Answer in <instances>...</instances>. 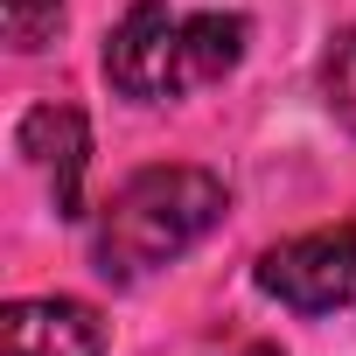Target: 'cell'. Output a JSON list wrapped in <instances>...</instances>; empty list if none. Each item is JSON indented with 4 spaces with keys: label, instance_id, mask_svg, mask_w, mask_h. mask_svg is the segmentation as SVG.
I'll return each mask as SVG.
<instances>
[{
    "label": "cell",
    "instance_id": "obj_6",
    "mask_svg": "<svg viewBox=\"0 0 356 356\" xmlns=\"http://www.w3.org/2000/svg\"><path fill=\"white\" fill-rule=\"evenodd\" d=\"M321 105L335 112V126L356 133V29L328 35V49H321Z\"/></svg>",
    "mask_w": 356,
    "mask_h": 356
},
{
    "label": "cell",
    "instance_id": "obj_5",
    "mask_svg": "<svg viewBox=\"0 0 356 356\" xmlns=\"http://www.w3.org/2000/svg\"><path fill=\"white\" fill-rule=\"evenodd\" d=\"M22 154L42 168L56 217H84V161H91V126L77 105H35L22 119Z\"/></svg>",
    "mask_w": 356,
    "mask_h": 356
},
{
    "label": "cell",
    "instance_id": "obj_1",
    "mask_svg": "<svg viewBox=\"0 0 356 356\" xmlns=\"http://www.w3.org/2000/svg\"><path fill=\"white\" fill-rule=\"evenodd\" d=\"M252 22L238 8H168V0H133L119 29L105 35V77L133 105H168L224 84L245 63Z\"/></svg>",
    "mask_w": 356,
    "mask_h": 356
},
{
    "label": "cell",
    "instance_id": "obj_4",
    "mask_svg": "<svg viewBox=\"0 0 356 356\" xmlns=\"http://www.w3.org/2000/svg\"><path fill=\"white\" fill-rule=\"evenodd\" d=\"M0 356H105V321L70 293L8 300V314H0Z\"/></svg>",
    "mask_w": 356,
    "mask_h": 356
},
{
    "label": "cell",
    "instance_id": "obj_2",
    "mask_svg": "<svg viewBox=\"0 0 356 356\" xmlns=\"http://www.w3.org/2000/svg\"><path fill=\"white\" fill-rule=\"evenodd\" d=\"M224 217V182L210 168H140L112 189L91 231V259L105 280H147L175 266L189 245H203Z\"/></svg>",
    "mask_w": 356,
    "mask_h": 356
},
{
    "label": "cell",
    "instance_id": "obj_7",
    "mask_svg": "<svg viewBox=\"0 0 356 356\" xmlns=\"http://www.w3.org/2000/svg\"><path fill=\"white\" fill-rule=\"evenodd\" d=\"M0 22H8V49L35 56V49H49V35L63 22V0H0Z\"/></svg>",
    "mask_w": 356,
    "mask_h": 356
},
{
    "label": "cell",
    "instance_id": "obj_3",
    "mask_svg": "<svg viewBox=\"0 0 356 356\" xmlns=\"http://www.w3.org/2000/svg\"><path fill=\"white\" fill-rule=\"evenodd\" d=\"M252 280H259V293H273L293 314L356 307V224H328V231H300V238L273 245Z\"/></svg>",
    "mask_w": 356,
    "mask_h": 356
}]
</instances>
